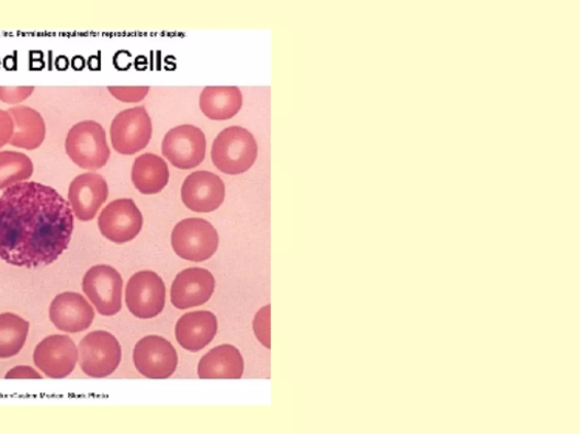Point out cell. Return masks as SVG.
Masks as SVG:
<instances>
[{
  "label": "cell",
  "mask_w": 580,
  "mask_h": 434,
  "mask_svg": "<svg viewBox=\"0 0 580 434\" xmlns=\"http://www.w3.org/2000/svg\"><path fill=\"white\" fill-rule=\"evenodd\" d=\"M73 209L54 189L22 181L0 196V259L36 269L55 263L70 244Z\"/></svg>",
  "instance_id": "1"
},
{
  "label": "cell",
  "mask_w": 580,
  "mask_h": 434,
  "mask_svg": "<svg viewBox=\"0 0 580 434\" xmlns=\"http://www.w3.org/2000/svg\"><path fill=\"white\" fill-rule=\"evenodd\" d=\"M258 153V142L252 133L240 126H231L220 132L214 140L212 159L219 171L237 175L253 167Z\"/></svg>",
  "instance_id": "2"
},
{
  "label": "cell",
  "mask_w": 580,
  "mask_h": 434,
  "mask_svg": "<svg viewBox=\"0 0 580 434\" xmlns=\"http://www.w3.org/2000/svg\"><path fill=\"white\" fill-rule=\"evenodd\" d=\"M65 151L81 169L96 171L104 168L111 158L105 128L94 121L75 125L66 136Z\"/></svg>",
  "instance_id": "3"
},
{
  "label": "cell",
  "mask_w": 580,
  "mask_h": 434,
  "mask_svg": "<svg viewBox=\"0 0 580 434\" xmlns=\"http://www.w3.org/2000/svg\"><path fill=\"white\" fill-rule=\"evenodd\" d=\"M172 245L179 258L201 263L215 255L219 245V236L207 220L186 219L174 228Z\"/></svg>",
  "instance_id": "4"
},
{
  "label": "cell",
  "mask_w": 580,
  "mask_h": 434,
  "mask_svg": "<svg viewBox=\"0 0 580 434\" xmlns=\"http://www.w3.org/2000/svg\"><path fill=\"white\" fill-rule=\"evenodd\" d=\"M152 137V121L145 106L126 108L111 126L114 150L123 156H133L145 150Z\"/></svg>",
  "instance_id": "5"
},
{
  "label": "cell",
  "mask_w": 580,
  "mask_h": 434,
  "mask_svg": "<svg viewBox=\"0 0 580 434\" xmlns=\"http://www.w3.org/2000/svg\"><path fill=\"white\" fill-rule=\"evenodd\" d=\"M82 372L92 378L113 375L122 361V347L117 339L105 331L88 334L79 345Z\"/></svg>",
  "instance_id": "6"
},
{
  "label": "cell",
  "mask_w": 580,
  "mask_h": 434,
  "mask_svg": "<svg viewBox=\"0 0 580 434\" xmlns=\"http://www.w3.org/2000/svg\"><path fill=\"white\" fill-rule=\"evenodd\" d=\"M161 151L163 157L175 168L181 170L194 169L206 159V135L193 125L174 127L164 135Z\"/></svg>",
  "instance_id": "7"
},
{
  "label": "cell",
  "mask_w": 580,
  "mask_h": 434,
  "mask_svg": "<svg viewBox=\"0 0 580 434\" xmlns=\"http://www.w3.org/2000/svg\"><path fill=\"white\" fill-rule=\"evenodd\" d=\"M82 288L100 315L112 317L122 310L123 278L114 267H91L83 277Z\"/></svg>",
  "instance_id": "8"
},
{
  "label": "cell",
  "mask_w": 580,
  "mask_h": 434,
  "mask_svg": "<svg viewBox=\"0 0 580 434\" xmlns=\"http://www.w3.org/2000/svg\"><path fill=\"white\" fill-rule=\"evenodd\" d=\"M125 301L129 312L140 319L159 316L166 305V286L152 271L135 273L128 281Z\"/></svg>",
  "instance_id": "9"
},
{
  "label": "cell",
  "mask_w": 580,
  "mask_h": 434,
  "mask_svg": "<svg viewBox=\"0 0 580 434\" xmlns=\"http://www.w3.org/2000/svg\"><path fill=\"white\" fill-rule=\"evenodd\" d=\"M134 366L149 379H168L179 366V356L172 343L158 335L146 336L133 351Z\"/></svg>",
  "instance_id": "10"
},
{
  "label": "cell",
  "mask_w": 580,
  "mask_h": 434,
  "mask_svg": "<svg viewBox=\"0 0 580 434\" xmlns=\"http://www.w3.org/2000/svg\"><path fill=\"white\" fill-rule=\"evenodd\" d=\"M98 227L106 239L123 244L140 235L144 227V215L133 199H116L102 209Z\"/></svg>",
  "instance_id": "11"
},
{
  "label": "cell",
  "mask_w": 580,
  "mask_h": 434,
  "mask_svg": "<svg viewBox=\"0 0 580 434\" xmlns=\"http://www.w3.org/2000/svg\"><path fill=\"white\" fill-rule=\"evenodd\" d=\"M33 359L47 377L62 379L76 370L79 350L70 336L52 335L34 350Z\"/></svg>",
  "instance_id": "12"
},
{
  "label": "cell",
  "mask_w": 580,
  "mask_h": 434,
  "mask_svg": "<svg viewBox=\"0 0 580 434\" xmlns=\"http://www.w3.org/2000/svg\"><path fill=\"white\" fill-rule=\"evenodd\" d=\"M110 190L104 176L88 172L78 175L68 190L70 203L78 220L89 222L109 198Z\"/></svg>",
  "instance_id": "13"
},
{
  "label": "cell",
  "mask_w": 580,
  "mask_h": 434,
  "mask_svg": "<svg viewBox=\"0 0 580 434\" xmlns=\"http://www.w3.org/2000/svg\"><path fill=\"white\" fill-rule=\"evenodd\" d=\"M226 195L221 178L214 172L196 171L191 173L182 187L184 205L196 213H212L224 203Z\"/></svg>",
  "instance_id": "14"
},
{
  "label": "cell",
  "mask_w": 580,
  "mask_h": 434,
  "mask_svg": "<svg viewBox=\"0 0 580 434\" xmlns=\"http://www.w3.org/2000/svg\"><path fill=\"white\" fill-rule=\"evenodd\" d=\"M216 287L214 275L204 269L193 267L181 272L170 288V301L180 310L207 304Z\"/></svg>",
  "instance_id": "15"
},
{
  "label": "cell",
  "mask_w": 580,
  "mask_h": 434,
  "mask_svg": "<svg viewBox=\"0 0 580 434\" xmlns=\"http://www.w3.org/2000/svg\"><path fill=\"white\" fill-rule=\"evenodd\" d=\"M49 317L57 330L77 334L90 329L94 310L80 294L65 293L53 300Z\"/></svg>",
  "instance_id": "16"
},
{
  "label": "cell",
  "mask_w": 580,
  "mask_h": 434,
  "mask_svg": "<svg viewBox=\"0 0 580 434\" xmlns=\"http://www.w3.org/2000/svg\"><path fill=\"white\" fill-rule=\"evenodd\" d=\"M218 332V320L212 311H194L180 318L175 329L179 344L191 352L208 346Z\"/></svg>",
  "instance_id": "17"
},
{
  "label": "cell",
  "mask_w": 580,
  "mask_h": 434,
  "mask_svg": "<svg viewBox=\"0 0 580 434\" xmlns=\"http://www.w3.org/2000/svg\"><path fill=\"white\" fill-rule=\"evenodd\" d=\"M197 374L201 379H241L243 356L230 344L217 346L200 359Z\"/></svg>",
  "instance_id": "18"
},
{
  "label": "cell",
  "mask_w": 580,
  "mask_h": 434,
  "mask_svg": "<svg viewBox=\"0 0 580 434\" xmlns=\"http://www.w3.org/2000/svg\"><path fill=\"white\" fill-rule=\"evenodd\" d=\"M14 122V133L10 144L14 148L33 151L42 147L46 139V123L34 108L18 105L9 111Z\"/></svg>",
  "instance_id": "19"
},
{
  "label": "cell",
  "mask_w": 580,
  "mask_h": 434,
  "mask_svg": "<svg viewBox=\"0 0 580 434\" xmlns=\"http://www.w3.org/2000/svg\"><path fill=\"white\" fill-rule=\"evenodd\" d=\"M243 95L236 87H207L200 95V108L212 121H229L241 112Z\"/></svg>",
  "instance_id": "20"
},
{
  "label": "cell",
  "mask_w": 580,
  "mask_h": 434,
  "mask_svg": "<svg viewBox=\"0 0 580 434\" xmlns=\"http://www.w3.org/2000/svg\"><path fill=\"white\" fill-rule=\"evenodd\" d=\"M132 181L135 189L144 195L159 194L168 185V164L156 155H143L134 161Z\"/></svg>",
  "instance_id": "21"
},
{
  "label": "cell",
  "mask_w": 580,
  "mask_h": 434,
  "mask_svg": "<svg viewBox=\"0 0 580 434\" xmlns=\"http://www.w3.org/2000/svg\"><path fill=\"white\" fill-rule=\"evenodd\" d=\"M29 329V322L18 315L11 312L0 315V358H10L21 352Z\"/></svg>",
  "instance_id": "22"
},
{
  "label": "cell",
  "mask_w": 580,
  "mask_h": 434,
  "mask_svg": "<svg viewBox=\"0 0 580 434\" xmlns=\"http://www.w3.org/2000/svg\"><path fill=\"white\" fill-rule=\"evenodd\" d=\"M33 170V163L26 155L15 151L0 152V191L29 180Z\"/></svg>",
  "instance_id": "23"
},
{
  "label": "cell",
  "mask_w": 580,
  "mask_h": 434,
  "mask_svg": "<svg viewBox=\"0 0 580 434\" xmlns=\"http://www.w3.org/2000/svg\"><path fill=\"white\" fill-rule=\"evenodd\" d=\"M270 311L271 306L262 308L255 316L253 329L259 342L266 349H271L270 341Z\"/></svg>",
  "instance_id": "24"
},
{
  "label": "cell",
  "mask_w": 580,
  "mask_h": 434,
  "mask_svg": "<svg viewBox=\"0 0 580 434\" xmlns=\"http://www.w3.org/2000/svg\"><path fill=\"white\" fill-rule=\"evenodd\" d=\"M111 94L121 102L135 103L143 101L149 93V87H110Z\"/></svg>",
  "instance_id": "25"
},
{
  "label": "cell",
  "mask_w": 580,
  "mask_h": 434,
  "mask_svg": "<svg viewBox=\"0 0 580 434\" xmlns=\"http://www.w3.org/2000/svg\"><path fill=\"white\" fill-rule=\"evenodd\" d=\"M34 92V87H0V101L18 104L25 101Z\"/></svg>",
  "instance_id": "26"
},
{
  "label": "cell",
  "mask_w": 580,
  "mask_h": 434,
  "mask_svg": "<svg viewBox=\"0 0 580 434\" xmlns=\"http://www.w3.org/2000/svg\"><path fill=\"white\" fill-rule=\"evenodd\" d=\"M14 133V122L9 112L0 111V149L10 144Z\"/></svg>",
  "instance_id": "27"
},
{
  "label": "cell",
  "mask_w": 580,
  "mask_h": 434,
  "mask_svg": "<svg viewBox=\"0 0 580 434\" xmlns=\"http://www.w3.org/2000/svg\"><path fill=\"white\" fill-rule=\"evenodd\" d=\"M8 379H43L36 370H33L31 367L20 366L7 375Z\"/></svg>",
  "instance_id": "28"
}]
</instances>
